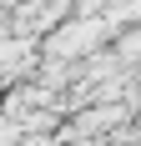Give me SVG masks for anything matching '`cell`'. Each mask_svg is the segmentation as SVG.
I'll use <instances>...</instances> for the list:
<instances>
[{
  "mask_svg": "<svg viewBox=\"0 0 141 146\" xmlns=\"http://www.w3.org/2000/svg\"><path fill=\"white\" fill-rule=\"evenodd\" d=\"M106 40H111V25H106V15H70L66 25H56L51 35H45V60H61V66H70V60H86V56H101L106 50Z\"/></svg>",
  "mask_w": 141,
  "mask_h": 146,
  "instance_id": "6da1fadb",
  "label": "cell"
},
{
  "mask_svg": "<svg viewBox=\"0 0 141 146\" xmlns=\"http://www.w3.org/2000/svg\"><path fill=\"white\" fill-rule=\"evenodd\" d=\"M0 146H20V126L0 116Z\"/></svg>",
  "mask_w": 141,
  "mask_h": 146,
  "instance_id": "7a4b0ae2",
  "label": "cell"
}]
</instances>
